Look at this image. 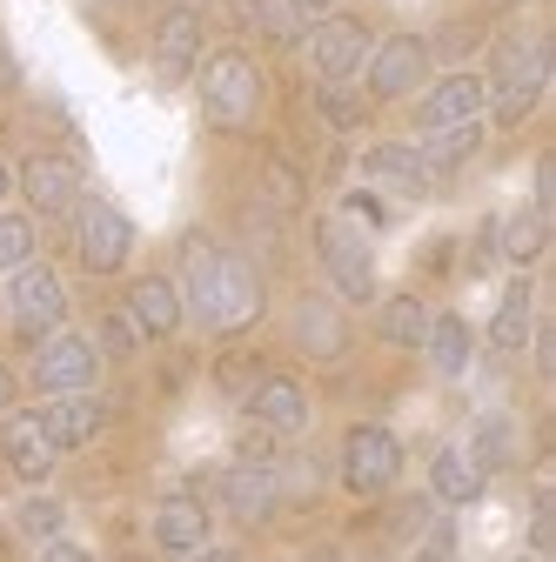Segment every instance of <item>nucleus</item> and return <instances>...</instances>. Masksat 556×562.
Here are the masks:
<instances>
[{"instance_id":"1","label":"nucleus","mask_w":556,"mask_h":562,"mask_svg":"<svg viewBox=\"0 0 556 562\" xmlns=\"http://www.w3.org/2000/svg\"><path fill=\"white\" fill-rule=\"evenodd\" d=\"M194 101H201V121L215 134H242L255 127L262 101H268V81L248 47H208L201 67H194Z\"/></svg>"},{"instance_id":"2","label":"nucleus","mask_w":556,"mask_h":562,"mask_svg":"<svg viewBox=\"0 0 556 562\" xmlns=\"http://www.w3.org/2000/svg\"><path fill=\"white\" fill-rule=\"evenodd\" d=\"M262 315H268V281H262V268H255L242 248L222 241L215 274H208V295H201V308H194L188 322L208 328V335H222V341H235V335H248Z\"/></svg>"},{"instance_id":"3","label":"nucleus","mask_w":556,"mask_h":562,"mask_svg":"<svg viewBox=\"0 0 556 562\" xmlns=\"http://www.w3.org/2000/svg\"><path fill=\"white\" fill-rule=\"evenodd\" d=\"M309 235H315V268H322V281H329V295H335L342 308H376L382 281H376V248H369V235H363L349 215H322Z\"/></svg>"},{"instance_id":"4","label":"nucleus","mask_w":556,"mask_h":562,"mask_svg":"<svg viewBox=\"0 0 556 562\" xmlns=\"http://www.w3.org/2000/svg\"><path fill=\"white\" fill-rule=\"evenodd\" d=\"M497 94V127H523L549 88V41L543 34H503L497 54H490V81Z\"/></svg>"},{"instance_id":"5","label":"nucleus","mask_w":556,"mask_h":562,"mask_svg":"<svg viewBox=\"0 0 556 562\" xmlns=\"http://www.w3.org/2000/svg\"><path fill=\"white\" fill-rule=\"evenodd\" d=\"M335 475H342V488H349V496H363V503L389 496L396 475H402V436L382 429V422H349V429H342Z\"/></svg>"},{"instance_id":"6","label":"nucleus","mask_w":556,"mask_h":562,"mask_svg":"<svg viewBox=\"0 0 556 562\" xmlns=\"http://www.w3.org/2000/svg\"><path fill=\"white\" fill-rule=\"evenodd\" d=\"M423 88H430V41L423 34H382L363 60V101L389 108V101H409Z\"/></svg>"},{"instance_id":"7","label":"nucleus","mask_w":556,"mask_h":562,"mask_svg":"<svg viewBox=\"0 0 556 562\" xmlns=\"http://www.w3.org/2000/svg\"><path fill=\"white\" fill-rule=\"evenodd\" d=\"M289 341H296V356H302V362H315V369L349 362V348H356L349 308H342L329 289H302V295H296V308H289Z\"/></svg>"},{"instance_id":"8","label":"nucleus","mask_w":556,"mask_h":562,"mask_svg":"<svg viewBox=\"0 0 556 562\" xmlns=\"http://www.w3.org/2000/svg\"><path fill=\"white\" fill-rule=\"evenodd\" d=\"M101 348H94V335H81V328H54L47 341H34V362H27V382L41 389V395H88L94 382H101Z\"/></svg>"},{"instance_id":"9","label":"nucleus","mask_w":556,"mask_h":562,"mask_svg":"<svg viewBox=\"0 0 556 562\" xmlns=\"http://www.w3.org/2000/svg\"><path fill=\"white\" fill-rule=\"evenodd\" d=\"M67 222H75V261L88 274H121L134 261V222L121 215L108 194H81V207Z\"/></svg>"},{"instance_id":"10","label":"nucleus","mask_w":556,"mask_h":562,"mask_svg":"<svg viewBox=\"0 0 556 562\" xmlns=\"http://www.w3.org/2000/svg\"><path fill=\"white\" fill-rule=\"evenodd\" d=\"M14 188H21V201H27V215H34V222L75 215L81 194H88V188H81V161H75V155H60V148H34V155H21Z\"/></svg>"},{"instance_id":"11","label":"nucleus","mask_w":556,"mask_h":562,"mask_svg":"<svg viewBox=\"0 0 556 562\" xmlns=\"http://www.w3.org/2000/svg\"><path fill=\"white\" fill-rule=\"evenodd\" d=\"M8 322H14V335L34 348V341H47L54 328H67V281L47 268V261H27L14 281H8Z\"/></svg>"},{"instance_id":"12","label":"nucleus","mask_w":556,"mask_h":562,"mask_svg":"<svg viewBox=\"0 0 556 562\" xmlns=\"http://www.w3.org/2000/svg\"><path fill=\"white\" fill-rule=\"evenodd\" d=\"M201 54H208V21H201V8H188V0L162 8V14H155V34H148V67H155V81L181 88L194 67H201Z\"/></svg>"},{"instance_id":"13","label":"nucleus","mask_w":556,"mask_h":562,"mask_svg":"<svg viewBox=\"0 0 556 562\" xmlns=\"http://www.w3.org/2000/svg\"><path fill=\"white\" fill-rule=\"evenodd\" d=\"M369 47H376V34H369V21H356V14H322V21H309V34H302V54H309V67H315V81H356L363 60H369Z\"/></svg>"},{"instance_id":"14","label":"nucleus","mask_w":556,"mask_h":562,"mask_svg":"<svg viewBox=\"0 0 556 562\" xmlns=\"http://www.w3.org/2000/svg\"><path fill=\"white\" fill-rule=\"evenodd\" d=\"M242 408H248V422L255 429H268L275 442H296V436H309V422H315V402H309V389L296 382V375H282V369H268L248 395H242Z\"/></svg>"},{"instance_id":"15","label":"nucleus","mask_w":556,"mask_h":562,"mask_svg":"<svg viewBox=\"0 0 556 562\" xmlns=\"http://www.w3.org/2000/svg\"><path fill=\"white\" fill-rule=\"evenodd\" d=\"M222 509L242 522V529H268L275 516H282V475H275V462H229L222 482H215Z\"/></svg>"},{"instance_id":"16","label":"nucleus","mask_w":556,"mask_h":562,"mask_svg":"<svg viewBox=\"0 0 556 562\" xmlns=\"http://www.w3.org/2000/svg\"><path fill=\"white\" fill-rule=\"evenodd\" d=\"M0 462H8V475H21L27 488H41L54 469H60V449L47 442V429H41V408H8L0 415Z\"/></svg>"},{"instance_id":"17","label":"nucleus","mask_w":556,"mask_h":562,"mask_svg":"<svg viewBox=\"0 0 556 562\" xmlns=\"http://www.w3.org/2000/svg\"><path fill=\"white\" fill-rule=\"evenodd\" d=\"M482 108H490V88H482V75H469V67H449V75H443L436 88H423V101H415V127H423V134H443V127L482 121Z\"/></svg>"},{"instance_id":"18","label":"nucleus","mask_w":556,"mask_h":562,"mask_svg":"<svg viewBox=\"0 0 556 562\" xmlns=\"http://www.w3.org/2000/svg\"><path fill=\"white\" fill-rule=\"evenodd\" d=\"M148 536H155V549H162L168 562H181V555L208 549V536H215V509H208L201 496H188V488H181V496H162Z\"/></svg>"},{"instance_id":"19","label":"nucleus","mask_w":556,"mask_h":562,"mask_svg":"<svg viewBox=\"0 0 556 562\" xmlns=\"http://www.w3.org/2000/svg\"><path fill=\"white\" fill-rule=\"evenodd\" d=\"M127 315H134V328H142L148 341H175L181 335V322H188V308H181V289H175V274H134L127 281V302H121Z\"/></svg>"},{"instance_id":"20","label":"nucleus","mask_w":556,"mask_h":562,"mask_svg":"<svg viewBox=\"0 0 556 562\" xmlns=\"http://www.w3.org/2000/svg\"><path fill=\"white\" fill-rule=\"evenodd\" d=\"M41 429H47V442L60 449V456H75V449H88L101 429H108V402L88 389V395H47L41 402Z\"/></svg>"},{"instance_id":"21","label":"nucleus","mask_w":556,"mask_h":562,"mask_svg":"<svg viewBox=\"0 0 556 562\" xmlns=\"http://www.w3.org/2000/svg\"><path fill=\"white\" fill-rule=\"evenodd\" d=\"M363 168H369L376 188H389V194H402V201H430V194H436L423 155H415V140H376V148L363 155Z\"/></svg>"},{"instance_id":"22","label":"nucleus","mask_w":556,"mask_h":562,"mask_svg":"<svg viewBox=\"0 0 556 562\" xmlns=\"http://www.w3.org/2000/svg\"><path fill=\"white\" fill-rule=\"evenodd\" d=\"M482 488H490V475L463 456V442H443V449L430 456V503L469 509V503H482Z\"/></svg>"},{"instance_id":"23","label":"nucleus","mask_w":556,"mask_h":562,"mask_svg":"<svg viewBox=\"0 0 556 562\" xmlns=\"http://www.w3.org/2000/svg\"><path fill=\"white\" fill-rule=\"evenodd\" d=\"M530 308H536V281L510 274L503 281V302L490 315V348H497V356H523V348H530V322H536Z\"/></svg>"},{"instance_id":"24","label":"nucleus","mask_w":556,"mask_h":562,"mask_svg":"<svg viewBox=\"0 0 556 562\" xmlns=\"http://www.w3.org/2000/svg\"><path fill=\"white\" fill-rule=\"evenodd\" d=\"M423 356H430V369H436L443 382H463V375H469V362H476V335H469V322H463L456 308L430 315V335H423Z\"/></svg>"},{"instance_id":"25","label":"nucleus","mask_w":556,"mask_h":562,"mask_svg":"<svg viewBox=\"0 0 556 562\" xmlns=\"http://www.w3.org/2000/svg\"><path fill=\"white\" fill-rule=\"evenodd\" d=\"M415 155H423V168H430V181L443 188L456 168H469L476 155H482V121H463V127H443V134H423L415 140Z\"/></svg>"},{"instance_id":"26","label":"nucleus","mask_w":556,"mask_h":562,"mask_svg":"<svg viewBox=\"0 0 556 562\" xmlns=\"http://www.w3.org/2000/svg\"><path fill=\"white\" fill-rule=\"evenodd\" d=\"M543 248H549V215H536V207H516V215L497 222V255H503L516 274H530V268L543 261Z\"/></svg>"},{"instance_id":"27","label":"nucleus","mask_w":556,"mask_h":562,"mask_svg":"<svg viewBox=\"0 0 556 562\" xmlns=\"http://www.w3.org/2000/svg\"><path fill=\"white\" fill-rule=\"evenodd\" d=\"M376 335L389 341V348H423V335H430V302L423 295H376Z\"/></svg>"},{"instance_id":"28","label":"nucleus","mask_w":556,"mask_h":562,"mask_svg":"<svg viewBox=\"0 0 556 562\" xmlns=\"http://www.w3.org/2000/svg\"><path fill=\"white\" fill-rule=\"evenodd\" d=\"M255 181H262V207H268V215L289 222V215H302V207H309V181H302V168L289 155H262Z\"/></svg>"},{"instance_id":"29","label":"nucleus","mask_w":556,"mask_h":562,"mask_svg":"<svg viewBox=\"0 0 556 562\" xmlns=\"http://www.w3.org/2000/svg\"><path fill=\"white\" fill-rule=\"evenodd\" d=\"M482 475H497V469H510V456H516V429H510V415H476V429H469V449H463Z\"/></svg>"},{"instance_id":"30","label":"nucleus","mask_w":556,"mask_h":562,"mask_svg":"<svg viewBox=\"0 0 556 562\" xmlns=\"http://www.w3.org/2000/svg\"><path fill=\"white\" fill-rule=\"evenodd\" d=\"M242 21H248L262 41H275V47H302V34H309V14L296 8V0H255Z\"/></svg>"},{"instance_id":"31","label":"nucleus","mask_w":556,"mask_h":562,"mask_svg":"<svg viewBox=\"0 0 556 562\" xmlns=\"http://www.w3.org/2000/svg\"><path fill=\"white\" fill-rule=\"evenodd\" d=\"M34 255H41V228H34V215L8 207V215H0V274H21Z\"/></svg>"},{"instance_id":"32","label":"nucleus","mask_w":556,"mask_h":562,"mask_svg":"<svg viewBox=\"0 0 556 562\" xmlns=\"http://www.w3.org/2000/svg\"><path fill=\"white\" fill-rule=\"evenodd\" d=\"M315 114L335 127V134H356L369 121V101L349 94V81H315Z\"/></svg>"},{"instance_id":"33","label":"nucleus","mask_w":556,"mask_h":562,"mask_svg":"<svg viewBox=\"0 0 556 562\" xmlns=\"http://www.w3.org/2000/svg\"><path fill=\"white\" fill-rule=\"evenodd\" d=\"M14 529H21L27 542H54V536L67 529V503L47 496V488H34V496H21V509H14Z\"/></svg>"},{"instance_id":"34","label":"nucleus","mask_w":556,"mask_h":562,"mask_svg":"<svg viewBox=\"0 0 556 562\" xmlns=\"http://www.w3.org/2000/svg\"><path fill=\"white\" fill-rule=\"evenodd\" d=\"M142 328H134V315L127 308H108L101 322H94V348H101V362H134V356H142Z\"/></svg>"},{"instance_id":"35","label":"nucleus","mask_w":556,"mask_h":562,"mask_svg":"<svg viewBox=\"0 0 556 562\" xmlns=\"http://www.w3.org/2000/svg\"><path fill=\"white\" fill-rule=\"evenodd\" d=\"M342 215H349V222L369 235V228H389V222H396V207H389L376 188H356V194H342Z\"/></svg>"},{"instance_id":"36","label":"nucleus","mask_w":556,"mask_h":562,"mask_svg":"<svg viewBox=\"0 0 556 562\" xmlns=\"http://www.w3.org/2000/svg\"><path fill=\"white\" fill-rule=\"evenodd\" d=\"M262 375H268V369H262L255 356H222V362H215V382H222V389H229L235 402H242V395H248V389H255Z\"/></svg>"},{"instance_id":"37","label":"nucleus","mask_w":556,"mask_h":562,"mask_svg":"<svg viewBox=\"0 0 556 562\" xmlns=\"http://www.w3.org/2000/svg\"><path fill=\"white\" fill-rule=\"evenodd\" d=\"M409 562H456V522H430V536L409 549Z\"/></svg>"},{"instance_id":"38","label":"nucleus","mask_w":556,"mask_h":562,"mask_svg":"<svg viewBox=\"0 0 556 562\" xmlns=\"http://www.w3.org/2000/svg\"><path fill=\"white\" fill-rule=\"evenodd\" d=\"M476 41H482V34H476L469 21H456V27H443V34L430 41V60H436V54H443V60H463V54H469Z\"/></svg>"},{"instance_id":"39","label":"nucleus","mask_w":556,"mask_h":562,"mask_svg":"<svg viewBox=\"0 0 556 562\" xmlns=\"http://www.w3.org/2000/svg\"><path fill=\"white\" fill-rule=\"evenodd\" d=\"M530 348H536V375H556V328L530 322Z\"/></svg>"},{"instance_id":"40","label":"nucleus","mask_w":556,"mask_h":562,"mask_svg":"<svg viewBox=\"0 0 556 562\" xmlns=\"http://www.w3.org/2000/svg\"><path fill=\"white\" fill-rule=\"evenodd\" d=\"M34 562H94V555H88L81 542H67V536H54V542H41V555H34Z\"/></svg>"},{"instance_id":"41","label":"nucleus","mask_w":556,"mask_h":562,"mask_svg":"<svg viewBox=\"0 0 556 562\" xmlns=\"http://www.w3.org/2000/svg\"><path fill=\"white\" fill-rule=\"evenodd\" d=\"M14 402H21V375H14V369H8V362H0V415H8V408H14Z\"/></svg>"},{"instance_id":"42","label":"nucleus","mask_w":556,"mask_h":562,"mask_svg":"<svg viewBox=\"0 0 556 562\" xmlns=\"http://www.w3.org/2000/svg\"><path fill=\"white\" fill-rule=\"evenodd\" d=\"M21 88V67H14V54H8V41H0V94H14Z\"/></svg>"},{"instance_id":"43","label":"nucleus","mask_w":556,"mask_h":562,"mask_svg":"<svg viewBox=\"0 0 556 562\" xmlns=\"http://www.w3.org/2000/svg\"><path fill=\"white\" fill-rule=\"evenodd\" d=\"M181 562H242L235 549H215V542H208V549H194V555H181Z\"/></svg>"},{"instance_id":"44","label":"nucleus","mask_w":556,"mask_h":562,"mask_svg":"<svg viewBox=\"0 0 556 562\" xmlns=\"http://www.w3.org/2000/svg\"><path fill=\"white\" fill-rule=\"evenodd\" d=\"M296 8H302L309 21H322V14H342V0H296Z\"/></svg>"},{"instance_id":"45","label":"nucleus","mask_w":556,"mask_h":562,"mask_svg":"<svg viewBox=\"0 0 556 562\" xmlns=\"http://www.w3.org/2000/svg\"><path fill=\"white\" fill-rule=\"evenodd\" d=\"M8 194H14V161L0 155V201H8Z\"/></svg>"},{"instance_id":"46","label":"nucleus","mask_w":556,"mask_h":562,"mask_svg":"<svg viewBox=\"0 0 556 562\" xmlns=\"http://www.w3.org/2000/svg\"><path fill=\"white\" fill-rule=\"evenodd\" d=\"M490 14H516V8H530V0H482Z\"/></svg>"},{"instance_id":"47","label":"nucleus","mask_w":556,"mask_h":562,"mask_svg":"<svg viewBox=\"0 0 556 562\" xmlns=\"http://www.w3.org/2000/svg\"><path fill=\"white\" fill-rule=\"evenodd\" d=\"M309 562H342V549H315V555H309Z\"/></svg>"},{"instance_id":"48","label":"nucleus","mask_w":556,"mask_h":562,"mask_svg":"<svg viewBox=\"0 0 556 562\" xmlns=\"http://www.w3.org/2000/svg\"><path fill=\"white\" fill-rule=\"evenodd\" d=\"M114 8H134V0H114Z\"/></svg>"},{"instance_id":"49","label":"nucleus","mask_w":556,"mask_h":562,"mask_svg":"<svg viewBox=\"0 0 556 562\" xmlns=\"http://www.w3.org/2000/svg\"><path fill=\"white\" fill-rule=\"evenodd\" d=\"M523 562H543V555H523Z\"/></svg>"}]
</instances>
